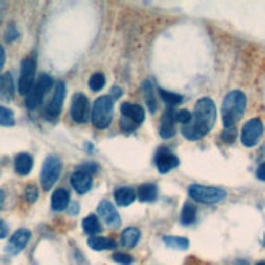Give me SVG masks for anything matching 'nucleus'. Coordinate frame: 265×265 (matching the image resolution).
Instances as JSON below:
<instances>
[{"label": "nucleus", "instance_id": "obj_1", "mask_svg": "<svg viewBox=\"0 0 265 265\" xmlns=\"http://www.w3.org/2000/svg\"><path fill=\"white\" fill-rule=\"evenodd\" d=\"M216 122V106L212 98H200L195 103L194 114H192L190 122L182 125V135L187 140H200L213 129Z\"/></svg>", "mask_w": 265, "mask_h": 265}, {"label": "nucleus", "instance_id": "obj_2", "mask_svg": "<svg viewBox=\"0 0 265 265\" xmlns=\"http://www.w3.org/2000/svg\"><path fill=\"white\" fill-rule=\"evenodd\" d=\"M246 106H248V99H246V95L239 90H233L225 96L222 104V119L225 129L234 127L241 121V117L244 116L246 111Z\"/></svg>", "mask_w": 265, "mask_h": 265}, {"label": "nucleus", "instance_id": "obj_3", "mask_svg": "<svg viewBox=\"0 0 265 265\" xmlns=\"http://www.w3.org/2000/svg\"><path fill=\"white\" fill-rule=\"evenodd\" d=\"M113 111L114 99L111 96H101L96 99L93 109H91V122H93L96 129H107L109 124L113 122Z\"/></svg>", "mask_w": 265, "mask_h": 265}, {"label": "nucleus", "instance_id": "obj_4", "mask_svg": "<svg viewBox=\"0 0 265 265\" xmlns=\"http://www.w3.org/2000/svg\"><path fill=\"white\" fill-rule=\"evenodd\" d=\"M189 197L200 204H220L226 198V190L222 187H212V186H202V184H192L187 187Z\"/></svg>", "mask_w": 265, "mask_h": 265}, {"label": "nucleus", "instance_id": "obj_5", "mask_svg": "<svg viewBox=\"0 0 265 265\" xmlns=\"http://www.w3.org/2000/svg\"><path fill=\"white\" fill-rule=\"evenodd\" d=\"M62 171V161L56 154H48L41 169V186L44 190H51L57 182Z\"/></svg>", "mask_w": 265, "mask_h": 265}, {"label": "nucleus", "instance_id": "obj_6", "mask_svg": "<svg viewBox=\"0 0 265 265\" xmlns=\"http://www.w3.org/2000/svg\"><path fill=\"white\" fill-rule=\"evenodd\" d=\"M52 85H54L52 77L46 75V74L39 75L38 80H36V83H34L33 90L30 91V95L26 96V99H25L26 107H28L30 111H33V109L38 107V106L42 103V99H44L46 93H48V91L51 90Z\"/></svg>", "mask_w": 265, "mask_h": 265}, {"label": "nucleus", "instance_id": "obj_7", "mask_svg": "<svg viewBox=\"0 0 265 265\" xmlns=\"http://www.w3.org/2000/svg\"><path fill=\"white\" fill-rule=\"evenodd\" d=\"M34 74H36V54H30L28 57L21 62L20 72V83H18V91L23 96H28L30 91L34 86Z\"/></svg>", "mask_w": 265, "mask_h": 265}, {"label": "nucleus", "instance_id": "obj_8", "mask_svg": "<svg viewBox=\"0 0 265 265\" xmlns=\"http://www.w3.org/2000/svg\"><path fill=\"white\" fill-rule=\"evenodd\" d=\"M262 137H263L262 119L254 117V119H251V121H248L244 124L242 130H241V142H242L244 147H248V148L255 147V145L260 142Z\"/></svg>", "mask_w": 265, "mask_h": 265}, {"label": "nucleus", "instance_id": "obj_9", "mask_svg": "<svg viewBox=\"0 0 265 265\" xmlns=\"http://www.w3.org/2000/svg\"><path fill=\"white\" fill-rule=\"evenodd\" d=\"M63 99H65V83H63V81H57L51 101L48 103V106H46V111H44L46 119H49V121H56V119L60 116Z\"/></svg>", "mask_w": 265, "mask_h": 265}, {"label": "nucleus", "instance_id": "obj_10", "mask_svg": "<svg viewBox=\"0 0 265 265\" xmlns=\"http://www.w3.org/2000/svg\"><path fill=\"white\" fill-rule=\"evenodd\" d=\"M90 103L88 98L83 93H75L72 98V106H70V116L77 124H85L90 117Z\"/></svg>", "mask_w": 265, "mask_h": 265}, {"label": "nucleus", "instance_id": "obj_11", "mask_svg": "<svg viewBox=\"0 0 265 265\" xmlns=\"http://www.w3.org/2000/svg\"><path fill=\"white\" fill-rule=\"evenodd\" d=\"M30 239H31V231L30 230H25V228H21V230L15 231L10 239H8L7 246H5V254H8V255L20 254L26 246H28Z\"/></svg>", "mask_w": 265, "mask_h": 265}, {"label": "nucleus", "instance_id": "obj_12", "mask_svg": "<svg viewBox=\"0 0 265 265\" xmlns=\"http://www.w3.org/2000/svg\"><path fill=\"white\" fill-rule=\"evenodd\" d=\"M98 215L109 228H111V230H116V228L121 226V216H119L116 207L109 202V200H103V202H99Z\"/></svg>", "mask_w": 265, "mask_h": 265}, {"label": "nucleus", "instance_id": "obj_13", "mask_svg": "<svg viewBox=\"0 0 265 265\" xmlns=\"http://www.w3.org/2000/svg\"><path fill=\"white\" fill-rule=\"evenodd\" d=\"M154 163H157L158 171L161 174H164V172H169L171 169L179 166V158L176 154H172L169 148H160V151L157 153V158H154Z\"/></svg>", "mask_w": 265, "mask_h": 265}, {"label": "nucleus", "instance_id": "obj_14", "mask_svg": "<svg viewBox=\"0 0 265 265\" xmlns=\"http://www.w3.org/2000/svg\"><path fill=\"white\" fill-rule=\"evenodd\" d=\"M121 113H122V117L127 119V121H130L132 124H135L139 127L143 121H145V111L143 107L139 106V104H134V103H124L121 106Z\"/></svg>", "mask_w": 265, "mask_h": 265}, {"label": "nucleus", "instance_id": "obj_15", "mask_svg": "<svg viewBox=\"0 0 265 265\" xmlns=\"http://www.w3.org/2000/svg\"><path fill=\"white\" fill-rule=\"evenodd\" d=\"M70 184L78 194H86V192L93 187V178L83 171H75L74 174L70 176Z\"/></svg>", "mask_w": 265, "mask_h": 265}, {"label": "nucleus", "instance_id": "obj_16", "mask_svg": "<svg viewBox=\"0 0 265 265\" xmlns=\"http://www.w3.org/2000/svg\"><path fill=\"white\" fill-rule=\"evenodd\" d=\"M174 111L169 107L166 113H164L163 119H161V125H160V135L163 139H171L176 134V127H174Z\"/></svg>", "mask_w": 265, "mask_h": 265}, {"label": "nucleus", "instance_id": "obj_17", "mask_svg": "<svg viewBox=\"0 0 265 265\" xmlns=\"http://www.w3.org/2000/svg\"><path fill=\"white\" fill-rule=\"evenodd\" d=\"M140 237H142V233H140L139 228L129 226L121 233V244L124 246L125 249H132V248H135L137 244H139Z\"/></svg>", "mask_w": 265, "mask_h": 265}, {"label": "nucleus", "instance_id": "obj_18", "mask_svg": "<svg viewBox=\"0 0 265 265\" xmlns=\"http://www.w3.org/2000/svg\"><path fill=\"white\" fill-rule=\"evenodd\" d=\"M70 204V195L67 189H57L54 190V194L51 197V207L54 212H62V210H65Z\"/></svg>", "mask_w": 265, "mask_h": 265}, {"label": "nucleus", "instance_id": "obj_19", "mask_svg": "<svg viewBox=\"0 0 265 265\" xmlns=\"http://www.w3.org/2000/svg\"><path fill=\"white\" fill-rule=\"evenodd\" d=\"M33 169V158L28 153H18L15 157V171L20 176H28Z\"/></svg>", "mask_w": 265, "mask_h": 265}, {"label": "nucleus", "instance_id": "obj_20", "mask_svg": "<svg viewBox=\"0 0 265 265\" xmlns=\"http://www.w3.org/2000/svg\"><path fill=\"white\" fill-rule=\"evenodd\" d=\"M114 198L117 205L121 207H129L135 202L137 198V192L132 189V187H119L116 192H114Z\"/></svg>", "mask_w": 265, "mask_h": 265}, {"label": "nucleus", "instance_id": "obj_21", "mask_svg": "<svg viewBox=\"0 0 265 265\" xmlns=\"http://www.w3.org/2000/svg\"><path fill=\"white\" fill-rule=\"evenodd\" d=\"M140 90H142V95L145 98V103H147L150 113H157V107L158 106H157V98H154L153 83H151L150 80H145L143 83H142V86H140Z\"/></svg>", "mask_w": 265, "mask_h": 265}, {"label": "nucleus", "instance_id": "obj_22", "mask_svg": "<svg viewBox=\"0 0 265 265\" xmlns=\"http://www.w3.org/2000/svg\"><path fill=\"white\" fill-rule=\"evenodd\" d=\"M15 95V85H13V77L10 72L0 78V96L4 99H12Z\"/></svg>", "mask_w": 265, "mask_h": 265}, {"label": "nucleus", "instance_id": "obj_23", "mask_svg": "<svg viewBox=\"0 0 265 265\" xmlns=\"http://www.w3.org/2000/svg\"><path fill=\"white\" fill-rule=\"evenodd\" d=\"M88 246L93 251H106V249H114L116 242L109 237H103V236H91L88 239Z\"/></svg>", "mask_w": 265, "mask_h": 265}, {"label": "nucleus", "instance_id": "obj_24", "mask_svg": "<svg viewBox=\"0 0 265 265\" xmlns=\"http://www.w3.org/2000/svg\"><path fill=\"white\" fill-rule=\"evenodd\" d=\"M137 197L140 202H153L158 197V187L154 184H142L137 190Z\"/></svg>", "mask_w": 265, "mask_h": 265}, {"label": "nucleus", "instance_id": "obj_25", "mask_svg": "<svg viewBox=\"0 0 265 265\" xmlns=\"http://www.w3.org/2000/svg\"><path fill=\"white\" fill-rule=\"evenodd\" d=\"M163 242L171 249L176 251H186L189 249V239L182 236H163Z\"/></svg>", "mask_w": 265, "mask_h": 265}, {"label": "nucleus", "instance_id": "obj_26", "mask_svg": "<svg viewBox=\"0 0 265 265\" xmlns=\"http://www.w3.org/2000/svg\"><path fill=\"white\" fill-rule=\"evenodd\" d=\"M81 226H83V231L90 236H95L98 233H101V223H99V218L96 215H88L83 222H81Z\"/></svg>", "mask_w": 265, "mask_h": 265}, {"label": "nucleus", "instance_id": "obj_27", "mask_svg": "<svg viewBox=\"0 0 265 265\" xmlns=\"http://www.w3.org/2000/svg\"><path fill=\"white\" fill-rule=\"evenodd\" d=\"M197 218V208L192 202H186L184 207H182L181 212V223L182 225H192Z\"/></svg>", "mask_w": 265, "mask_h": 265}, {"label": "nucleus", "instance_id": "obj_28", "mask_svg": "<svg viewBox=\"0 0 265 265\" xmlns=\"http://www.w3.org/2000/svg\"><path fill=\"white\" fill-rule=\"evenodd\" d=\"M160 96H161L163 101L166 103L171 109L174 107V106H178V104H181L182 101H184V98H182L181 95L171 93V91H168V90H160Z\"/></svg>", "mask_w": 265, "mask_h": 265}, {"label": "nucleus", "instance_id": "obj_29", "mask_svg": "<svg viewBox=\"0 0 265 265\" xmlns=\"http://www.w3.org/2000/svg\"><path fill=\"white\" fill-rule=\"evenodd\" d=\"M88 85H90V90L91 91L103 90L104 85H106V77H104V74H101V72H96V74H93V75L90 77Z\"/></svg>", "mask_w": 265, "mask_h": 265}, {"label": "nucleus", "instance_id": "obj_30", "mask_svg": "<svg viewBox=\"0 0 265 265\" xmlns=\"http://www.w3.org/2000/svg\"><path fill=\"white\" fill-rule=\"evenodd\" d=\"M0 125L4 127H12L15 125V116L8 107L0 106Z\"/></svg>", "mask_w": 265, "mask_h": 265}, {"label": "nucleus", "instance_id": "obj_31", "mask_svg": "<svg viewBox=\"0 0 265 265\" xmlns=\"http://www.w3.org/2000/svg\"><path fill=\"white\" fill-rule=\"evenodd\" d=\"M38 197H39V190H38V187H36L34 184H28L26 186V189H25V200L28 204H34L36 200H38Z\"/></svg>", "mask_w": 265, "mask_h": 265}, {"label": "nucleus", "instance_id": "obj_32", "mask_svg": "<svg viewBox=\"0 0 265 265\" xmlns=\"http://www.w3.org/2000/svg\"><path fill=\"white\" fill-rule=\"evenodd\" d=\"M4 38H5L7 42H13V41H16L18 38H20V33H18V30H16L15 25H8V26H7Z\"/></svg>", "mask_w": 265, "mask_h": 265}, {"label": "nucleus", "instance_id": "obj_33", "mask_svg": "<svg viewBox=\"0 0 265 265\" xmlns=\"http://www.w3.org/2000/svg\"><path fill=\"white\" fill-rule=\"evenodd\" d=\"M174 119H176V122L186 125V124L190 122L192 114H190V111H187V109H181V111H176L174 113Z\"/></svg>", "mask_w": 265, "mask_h": 265}, {"label": "nucleus", "instance_id": "obj_34", "mask_svg": "<svg viewBox=\"0 0 265 265\" xmlns=\"http://www.w3.org/2000/svg\"><path fill=\"white\" fill-rule=\"evenodd\" d=\"M113 260L117 262V263H121V265H132L134 263V257L129 254H121V252H117L113 255Z\"/></svg>", "mask_w": 265, "mask_h": 265}, {"label": "nucleus", "instance_id": "obj_35", "mask_svg": "<svg viewBox=\"0 0 265 265\" xmlns=\"http://www.w3.org/2000/svg\"><path fill=\"white\" fill-rule=\"evenodd\" d=\"M234 139H236V129L234 127H230V129H225L223 132H222V140L225 142V143H233L234 142Z\"/></svg>", "mask_w": 265, "mask_h": 265}, {"label": "nucleus", "instance_id": "obj_36", "mask_svg": "<svg viewBox=\"0 0 265 265\" xmlns=\"http://www.w3.org/2000/svg\"><path fill=\"white\" fill-rule=\"evenodd\" d=\"M78 171H83V172H86V174H90V176H93L95 172L98 171V164L96 163H83L81 164V166L78 168Z\"/></svg>", "mask_w": 265, "mask_h": 265}, {"label": "nucleus", "instance_id": "obj_37", "mask_svg": "<svg viewBox=\"0 0 265 265\" xmlns=\"http://www.w3.org/2000/svg\"><path fill=\"white\" fill-rule=\"evenodd\" d=\"M7 234H8V226H7L5 222L0 220V239H4V237H7Z\"/></svg>", "mask_w": 265, "mask_h": 265}, {"label": "nucleus", "instance_id": "obj_38", "mask_svg": "<svg viewBox=\"0 0 265 265\" xmlns=\"http://www.w3.org/2000/svg\"><path fill=\"white\" fill-rule=\"evenodd\" d=\"M255 174H257V178L260 181H265V163H262L260 166L257 168V172H255Z\"/></svg>", "mask_w": 265, "mask_h": 265}, {"label": "nucleus", "instance_id": "obj_39", "mask_svg": "<svg viewBox=\"0 0 265 265\" xmlns=\"http://www.w3.org/2000/svg\"><path fill=\"white\" fill-rule=\"evenodd\" d=\"M111 96H113V99L121 98V96H122V90H121V88H117V86H114V88L111 90Z\"/></svg>", "mask_w": 265, "mask_h": 265}, {"label": "nucleus", "instance_id": "obj_40", "mask_svg": "<svg viewBox=\"0 0 265 265\" xmlns=\"http://www.w3.org/2000/svg\"><path fill=\"white\" fill-rule=\"evenodd\" d=\"M78 210H80L78 204L77 202H72V205H70V215H77Z\"/></svg>", "mask_w": 265, "mask_h": 265}, {"label": "nucleus", "instance_id": "obj_41", "mask_svg": "<svg viewBox=\"0 0 265 265\" xmlns=\"http://www.w3.org/2000/svg\"><path fill=\"white\" fill-rule=\"evenodd\" d=\"M4 63H5V49L0 46V69L4 67Z\"/></svg>", "mask_w": 265, "mask_h": 265}, {"label": "nucleus", "instance_id": "obj_42", "mask_svg": "<svg viewBox=\"0 0 265 265\" xmlns=\"http://www.w3.org/2000/svg\"><path fill=\"white\" fill-rule=\"evenodd\" d=\"M5 202V192L0 189V207H2V204Z\"/></svg>", "mask_w": 265, "mask_h": 265}, {"label": "nucleus", "instance_id": "obj_43", "mask_svg": "<svg viewBox=\"0 0 265 265\" xmlns=\"http://www.w3.org/2000/svg\"><path fill=\"white\" fill-rule=\"evenodd\" d=\"M85 148H88L86 150L88 153H93V145H91V143H85Z\"/></svg>", "mask_w": 265, "mask_h": 265}, {"label": "nucleus", "instance_id": "obj_44", "mask_svg": "<svg viewBox=\"0 0 265 265\" xmlns=\"http://www.w3.org/2000/svg\"><path fill=\"white\" fill-rule=\"evenodd\" d=\"M234 265H249V262L248 260H236Z\"/></svg>", "mask_w": 265, "mask_h": 265}, {"label": "nucleus", "instance_id": "obj_45", "mask_svg": "<svg viewBox=\"0 0 265 265\" xmlns=\"http://www.w3.org/2000/svg\"><path fill=\"white\" fill-rule=\"evenodd\" d=\"M255 265H265V260H262V262H257Z\"/></svg>", "mask_w": 265, "mask_h": 265}, {"label": "nucleus", "instance_id": "obj_46", "mask_svg": "<svg viewBox=\"0 0 265 265\" xmlns=\"http://www.w3.org/2000/svg\"><path fill=\"white\" fill-rule=\"evenodd\" d=\"M263 246H265V236H263Z\"/></svg>", "mask_w": 265, "mask_h": 265}, {"label": "nucleus", "instance_id": "obj_47", "mask_svg": "<svg viewBox=\"0 0 265 265\" xmlns=\"http://www.w3.org/2000/svg\"><path fill=\"white\" fill-rule=\"evenodd\" d=\"M0 78H2V77H0Z\"/></svg>", "mask_w": 265, "mask_h": 265}]
</instances>
